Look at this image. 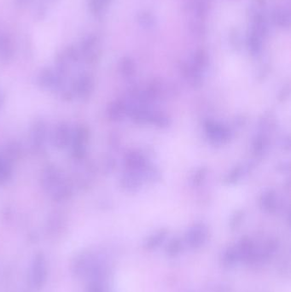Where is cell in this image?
Here are the masks:
<instances>
[{
	"instance_id": "cell-17",
	"label": "cell",
	"mask_w": 291,
	"mask_h": 292,
	"mask_svg": "<svg viewBox=\"0 0 291 292\" xmlns=\"http://www.w3.org/2000/svg\"><path fill=\"white\" fill-rule=\"evenodd\" d=\"M260 206L268 213H274L277 210V199L273 191H267L260 199Z\"/></svg>"
},
{
	"instance_id": "cell-31",
	"label": "cell",
	"mask_w": 291,
	"mask_h": 292,
	"mask_svg": "<svg viewBox=\"0 0 291 292\" xmlns=\"http://www.w3.org/2000/svg\"><path fill=\"white\" fill-rule=\"evenodd\" d=\"M241 173H242V171H241L240 167L235 168L231 171V173H229L228 178H227L228 183H234V182L237 181V179H239L240 176H241Z\"/></svg>"
},
{
	"instance_id": "cell-27",
	"label": "cell",
	"mask_w": 291,
	"mask_h": 292,
	"mask_svg": "<svg viewBox=\"0 0 291 292\" xmlns=\"http://www.w3.org/2000/svg\"><path fill=\"white\" fill-rule=\"evenodd\" d=\"M140 23L146 28H150L152 27L154 24L155 20L154 17L151 13L149 12H143L139 15V18H138Z\"/></svg>"
},
{
	"instance_id": "cell-7",
	"label": "cell",
	"mask_w": 291,
	"mask_h": 292,
	"mask_svg": "<svg viewBox=\"0 0 291 292\" xmlns=\"http://www.w3.org/2000/svg\"><path fill=\"white\" fill-rule=\"evenodd\" d=\"M240 261L245 263H256L257 248L248 237H243L237 246Z\"/></svg>"
},
{
	"instance_id": "cell-32",
	"label": "cell",
	"mask_w": 291,
	"mask_h": 292,
	"mask_svg": "<svg viewBox=\"0 0 291 292\" xmlns=\"http://www.w3.org/2000/svg\"><path fill=\"white\" fill-rule=\"evenodd\" d=\"M206 176V170L204 168H202L200 170L198 171L196 174H195L194 178V183L195 184H199L201 182L203 181V179H204Z\"/></svg>"
},
{
	"instance_id": "cell-30",
	"label": "cell",
	"mask_w": 291,
	"mask_h": 292,
	"mask_svg": "<svg viewBox=\"0 0 291 292\" xmlns=\"http://www.w3.org/2000/svg\"><path fill=\"white\" fill-rule=\"evenodd\" d=\"M265 140L263 137H259L258 139L255 140V142L254 144V150H255V152H258V153H261L262 152L263 150H264V148L265 147Z\"/></svg>"
},
{
	"instance_id": "cell-19",
	"label": "cell",
	"mask_w": 291,
	"mask_h": 292,
	"mask_svg": "<svg viewBox=\"0 0 291 292\" xmlns=\"http://www.w3.org/2000/svg\"><path fill=\"white\" fill-rule=\"evenodd\" d=\"M183 244L180 238H174L170 240L169 244L166 247V254L170 258L177 257L182 251Z\"/></svg>"
},
{
	"instance_id": "cell-26",
	"label": "cell",
	"mask_w": 291,
	"mask_h": 292,
	"mask_svg": "<svg viewBox=\"0 0 291 292\" xmlns=\"http://www.w3.org/2000/svg\"><path fill=\"white\" fill-rule=\"evenodd\" d=\"M12 57V48L9 42L0 41V60L9 61Z\"/></svg>"
},
{
	"instance_id": "cell-14",
	"label": "cell",
	"mask_w": 291,
	"mask_h": 292,
	"mask_svg": "<svg viewBox=\"0 0 291 292\" xmlns=\"http://www.w3.org/2000/svg\"><path fill=\"white\" fill-rule=\"evenodd\" d=\"M127 108L125 103L122 101H114L109 105L107 110V115L112 121H119L122 119L126 115Z\"/></svg>"
},
{
	"instance_id": "cell-28",
	"label": "cell",
	"mask_w": 291,
	"mask_h": 292,
	"mask_svg": "<svg viewBox=\"0 0 291 292\" xmlns=\"http://www.w3.org/2000/svg\"><path fill=\"white\" fill-rule=\"evenodd\" d=\"M196 7H197V15L203 17L209 10V0H197Z\"/></svg>"
},
{
	"instance_id": "cell-10",
	"label": "cell",
	"mask_w": 291,
	"mask_h": 292,
	"mask_svg": "<svg viewBox=\"0 0 291 292\" xmlns=\"http://www.w3.org/2000/svg\"><path fill=\"white\" fill-rule=\"evenodd\" d=\"M73 193H74L73 184L69 180L64 179L54 190H52L51 195L55 202L60 203L68 201L69 199H71Z\"/></svg>"
},
{
	"instance_id": "cell-18",
	"label": "cell",
	"mask_w": 291,
	"mask_h": 292,
	"mask_svg": "<svg viewBox=\"0 0 291 292\" xmlns=\"http://www.w3.org/2000/svg\"><path fill=\"white\" fill-rule=\"evenodd\" d=\"M12 175V163L0 156V185L9 181Z\"/></svg>"
},
{
	"instance_id": "cell-23",
	"label": "cell",
	"mask_w": 291,
	"mask_h": 292,
	"mask_svg": "<svg viewBox=\"0 0 291 292\" xmlns=\"http://www.w3.org/2000/svg\"><path fill=\"white\" fill-rule=\"evenodd\" d=\"M248 46L252 54L256 55L260 53L261 50V37L254 32H252L248 37Z\"/></svg>"
},
{
	"instance_id": "cell-13",
	"label": "cell",
	"mask_w": 291,
	"mask_h": 292,
	"mask_svg": "<svg viewBox=\"0 0 291 292\" xmlns=\"http://www.w3.org/2000/svg\"><path fill=\"white\" fill-rule=\"evenodd\" d=\"M220 261H221L223 267L226 268H231L236 266V264L240 261L237 247L230 246L226 248L221 255Z\"/></svg>"
},
{
	"instance_id": "cell-1",
	"label": "cell",
	"mask_w": 291,
	"mask_h": 292,
	"mask_svg": "<svg viewBox=\"0 0 291 292\" xmlns=\"http://www.w3.org/2000/svg\"><path fill=\"white\" fill-rule=\"evenodd\" d=\"M90 139V131L85 126H79L72 132V155L78 161L84 160Z\"/></svg>"
},
{
	"instance_id": "cell-2",
	"label": "cell",
	"mask_w": 291,
	"mask_h": 292,
	"mask_svg": "<svg viewBox=\"0 0 291 292\" xmlns=\"http://www.w3.org/2000/svg\"><path fill=\"white\" fill-rule=\"evenodd\" d=\"M209 238L208 227L203 223H197L188 230L186 235V242L191 249H200L206 244Z\"/></svg>"
},
{
	"instance_id": "cell-20",
	"label": "cell",
	"mask_w": 291,
	"mask_h": 292,
	"mask_svg": "<svg viewBox=\"0 0 291 292\" xmlns=\"http://www.w3.org/2000/svg\"><path fill=\"white\" fill-rule=\"evenodd\" d=\"M273 20L281 28H287L290 23V17L288 11L284 9H278L274 12Z\"/></svg>"
},
{
	"instance_id": "cell-29",
	"label": "cell",
	"mask_w": 291,
	"mask_h": 292,
	"mask_svg": "<svg viewBox=\"0 0 291 292\" xmlns=\"http://www.w3.org/2000/svg\"><path fill=\"white\" fill-rule=\"evenodd\" d=\"M243 213L242 211H237L235 213L234 216L231 217V222H230V227L231 230H236L238 228L240 224L243 221Z\"/></svg>"
},
{
	"instance_id": "cell-21",
	"label": "cell",
	"mask_w": 291,
	"mask_h": 292,
	"mask_svg": "<svg viewBox=\"0 0 291 292\" xmlns=\"http://www.w3.org/2000/svg\"><path fill=\"white\" fill-rule=\"evenodd\" d=\"M208 63V57L205 51L199 50L195 53L194 59H193V65L191 66L195 70L200 73L203 68H205Z\"/></svg>"
},
{
	"instance_id": "cell-33",
	"label": "cell",
	"mask_w": 291,
	"mask_h": 292,
	"mask_svg": "<svg viewBox=\"0 0 291 292\" xmlns=\"http://www.w3.org/2000/svg\"><path fill=\"white\" fill-rule=\"evenodd\" d=\"M89 292H106L103 289V286L101 284L94 283L91 284V288H90V291Z\"/></svg>"
},
{
	"instance_id": "cell-25",
	"label": "cell",
	"mask_w": 291,
	"mask_h": 292,
	"mask_svg": "<svg viewBox=\"0 0 291 292\" xmlns=\"http://www.w3.org/2000/svg\"><path fill=\"white\" fill-rule=\"evenodd\" d=\"M120 71L123 75L126 77H130L134 74L135 65L133 61L130 57L123 58L120 63Z\"/></svg>"
},
{
	"instance_id": "cell-11",
	"label": "cell",
	"mask_w": 291,
	"mask_h": 292,
	"mask_svg": "<svg viewBox=\"0 0 291 292\" xmlns=\"http://www.w3.org/2000/svg\"><path fill=\"white\" fill-rule=\"evenodd\" d=\"M278 250V244L276 240H269L262 249L257 250L256 262H265L273 257Z\"/></svg>"
},
{
	"instance_id": "cell-9",
	"label": "cell",
	"mask_w": 291,
	"mask_h": 292,
	"mask_svg": "<svg viewBox=\"0 0 291 292\" xmlns=\"http://www.w3.org/2000/svg\"><path fill=\"white\" fill-rule=\"evenodd\" d=\"M72 132L70 127L65 122H61L57 125L52 134V144L55 147L62 150L70 145Z\"/></svg>"
},
{
	"instance_id": "cell-12",
	"label": "cell",
	"mask_w": 291,
	"mask_h": 292,
	"mask_svg": "<svg viewBox=\"0 0 291 292\" xmlns=\"http://www.w3.org/2000/svg\"><path fill=\"white\" fill-rule=\"evenodd\" d=\"M168 236V230L161 229L157 231V233H153L146 238L143 243V248L146 250H154L160 246L163 242L165 241L166 238Z\"/></svg>"
},
{
	"instance_id": "cell-34",
	"label": "cell",
	"mask_w": 291,
	"mask_h": 292,
	"mask_svg": "<svg viewBox=\"0 0 291 292\" xmlns=\"http://www.w3.org/2000/svg\"><path fill=\"white\" fill-rule=\"evenodd\" d=\"M2 105H3V99H2V96H1V93H0V109L2 107Z\"/></svg>"
},
{
	"instance_id": "cell-8",
	"label": "cell",
	"mask_w": 291,
	"mask_h": 292,
	"mask_svg": "<svg viewBox=\"0 0 291 292\" xmlns=\"http://www.w3.org/2000/svg\"><path fill=\"white\" fill-rule=\"evenodd\" d=\"M72 88L75 96L80 100H87L94 91V80L90 75L84 74L74 81Z\"/></svg>"
},
{
	"instance_id": "cell-15",
	"label": "cell",
	"mask_w": 291,
	"mask_h": 292,
	"mask_svg": "<svg viewBox=\"0 0 291 292\" xmlns=\"http://www.w3.org/2000/svg\"><path fill=\"white\" fill-rule=\"evenodd\" d=\"M125 165L130 171H137L143 169L145 167V161L142 155L132 152L126 155Z\"/></svg>"
},
{
	"instance_id": "cell-24",
	"label": "cell",
	"mask_w": 291,
	"mask_h": 292,
	"mask_svg": "<svg viewBox=\"0 0 291 292\" xmlns=\"http://www.w3.org/2000/svg\"><path fill=\"white\" fill-rule=\"evenodd\" d=\"M120 184L124 189L127 190H134L136 188L138 187L139 181L137 179V176L132 175V174H127L124 176L121 180Z\"/></svg>"
},
{
	"instance_id": "cell-4",
	"label": "cell",
	"mask_w": 291,
	"mask_h": 292,
	"mask_svg": "<svg viewBox=\"0 0 291 292\" xmlns=\"http://www.w3.org/2000/svg\"><path fill=\"white\" fill-rule=\"evenodd\" d=\"M47 278V267L43 253L35 255L32 265V282L34 286L40 289L46 284Z\"/></svg>"
},
{
	"instance_id": "cell-16",
	"label": "cell",
	"mask_w": 291,
	"mask_h": 292,
	"mask_svg": "<svg viewBox=\"0 0 291 292\" xmlns=\"http://www.w3.org/2000/svg\"><path fill=\"white\" fill-rule=\"evenodd\" d=\"M21 154H22L21 145L15 141V142H10L6 145L4 150V154L1 156H3L4 158L6 159L12 164V162L19 159Z\"/></svg>"
},
{
	"instance_id": "cell-22",
	"label": "cell",
	"mask_w": 291,
	"mask_h": 292,
	"mask_svg": "<svg viewBox=\"0 0 291 292\" xmlns=\"http://www.w3.org/2000/svg\"><path fill=\"white\" fill-rule=\"evenodd\" d=\"M149 123H152L153 125L157 126L159 128H164L170 124V119L166 116L165 114L155 112V113H151Z\"/></svg>"
},
{
	"instance_id": "cell-5",
	"label": "cell",
	"mask_w": 291,
	"mask_h": 292,
	"mask_svg": "<svg viewBox=\"0 0 291 292\" xmlns=\"http://www.w3.org/2000/svg\"><path fill=\"white\" fill-rule=\"evenodd\" d=\"M63 179L60 169L54 165H49L44 168L41 174V185L44 190L51 193Z\"/></svg>"
},
{
	"instance_id": "cell-6",
	"label": "cell",
	"mask_w": 291,
	"mask_h": 292,
	"mask_svg": "<svg viewBox=\"0 0 291 292\" xmlns=\"http://www.w3.org/2000/svg\"><path fill=\"white\" fill-rule=\"evenodd\" d=\"M205 128L207 136L215 145L227 142L231 138L230 131L216 122H208L206 123Z\"/></svg>"
},
{
	"instance_id": "cell-3",
	"label": "cell",
	"mask_w": 291,
	"mask_h": 292,
	"mask_svg": "<svg viewBox=\"0 0 291 292\" xmlns=\"http://www.w3.org/2000/svg\"><path fill=\"white\" fill-rule=\"evenodd\" d=\"M47 139V127L43 120H36L30 128V144L34 151L43 150Z\"/></svg>"
}]
</instances>
